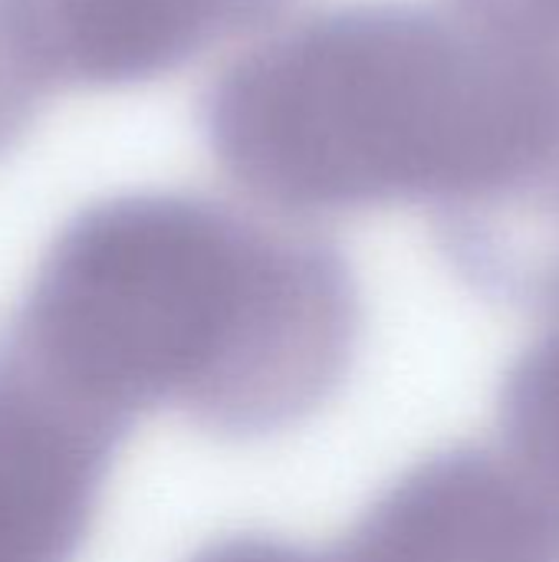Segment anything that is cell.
I'll return each instance as SVG.
<instances>
[{
	"label": "cell",
	"mask_w": 559,
	"mask_h": 562,
	"mask_svg": "<svg viewBox=\"0 0 559 562\" xmlns=\"http://www.w3.org/2000/svg\"><path fill=\"white\" fill-rule=\"evenodd\" d=\"M188 562H329L326 550H306L264 533H237L201 547Z\"/></svg>",
	"instance_id": "obj_9"
},
{
	"label": "cell",
	"mask_w": 559,
	"mask_h": 562,
	"mask_svg": "<svg viewBox=\"0 0 559 562\" xmlns=\"http://www.w3.org/2000/svg\"><path fill=\"white\" fill-rule=\"evenodd\" d=\"M497 36H504L547 82L559 122V0H455ZM534 214L559 231V145L547 191Z\"/></svg>",
	"instance_id": "obj_7"
},
{
	"label": "cell",
	"mask_w": 559,
	"mask_h": 562,
	"mask_svg": "<svg viewBox=\"0 0 559 562\" xmlns=\"http://www.w3.org/2000/svg\"><path fill=\"white\" fill-rule=\"evenodd\" d=\"M56 79L16 0H0V155L33 125Z\"/></svg>",
	"instance_id": "obj_8"
},
{
	"label": "cell",
	"mask_w": 559,
	"mask_h": 562,
	"mask_svg": "<svg viewBox=\"0 0 559 562\" xmlns=\"http://www.w3.org/2000/svg\"><path fill=\"white\" fill-rule=\"evenodd\" d=\"M56 86L161 79L208 49L277 26L293 0H16Z\"/></svg>",
	"instance_id": "obj_5"
},
{
	"label": "cell",
	"mask_w": 559,
	"mask_h": 562,
	"mask_svg": "<svg viewBox=\"0 0 559 562\" xmlns=\"http://www.w3.org/2000/svg\"><path fill=\"white\" fill-rule=\"evenodd\" d=\"M201 138L257 207H432L458 244L517 221L557 161L547 82L458 3L349 0L270 26L204 89Z\"/></svg>",
	"instance_id": "obj_2"
},
{
	"label": "cell",
	"mask_w": 559,
	"mask_h": 562,
	"mask_svg": "<svg viewBox=\"0 0 559 562\" xmlns=\"http://www.w3.org/2000/svg\"><path fill=\"white\" fill-rule=\"evenodd\" d=\"M326 560L559 562V487L507 448H448L395 477Z\"/></svg>",
	"instance_id": "obj_3"
},
{
	"label": "cell",
	"mask_w": 559,
	"mask_h": 562,
	"mask_svg": "<svg viewBox=\"0 0 559 562\" xmlns=\"http://www.w3.org/2000/svg\"><path fill=\"white\" fill-rule=\"evenodd\" d=\"M527 300L540 326L504 375L501 435L517 461L559 487V254L540 270Z\"/></svg>",
	"instance_id": "obj_6"
},
{
	"label": "cell",
	"mask_w": 559,
	"mask_h": 562,
	"mask_svg": "<svg viewBox=\"0 0 559 562\" xmlns=\"http://www.w3.org/2000/svg\"><path fill=\"white\" fill-rule=\"evenodd\" d=\"M356 339L359 286L333 240L264 207L135 191L56 234L0 352L125 431L171 408L260 438L336 392Z\"/></svg>",
	"instance_id": "obj_1"
},
{
	"label": "cell",
	"mask_w": 559,
	"mask_h": 562,
	"mask_svg": "<svg viewBox=\"0 0 559 562\" xmlns=\"http://www.w3.org/2000/svg\"><path fill=\"white\" fill-rule=\"evenodd\" d=\"M122 438L0 352V562L79 557Z\"/></svg>",
	"instance_id": "obj_4"
}]
</instances>
